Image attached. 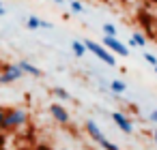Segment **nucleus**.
<instances>
[{
  "label": "nucleus",
  "mask_w": 157,
  "mask_h": 150,
  "mask_svg": "<svg viewBox=\"0 0 157 150\" xmlns=\"http://www.w3.org/2000/svg\"><path fill=\"white\" fill-rule=\"evenodd\" d=\"M28 122V114L22 107H7L5 109V131H15L22 129Z\"/></svg>",
  "instance_id": "obj_1"
},
{
  "label": "nucleus",
  "mask_w": 157,
  "mask_h": 150,
  "mask_svg": "<svg viewBox=\"0 0 157 150\" xmlns=\"http://www.w3.org/2000/svg\"><path fill=\"white\" fill-rule=\"evenodd\" d=\"M22 77H24V71L20 69V64L2 62V67H0V86H9Z\"/></svg>",
  "instance_id": "obj_2"
},
{
  "label": "nucleus",
  "mask_w": 157,
  "mask_h": 150,
  "mask_svg": "<svg viewBox=\"0 0 157 150\" xmlns=\"http://www.w3.org/2000/svg\"><path fill=\"white\" fill-rule=\"evenodd\" d=\"M84 45H86V49L90 52V54H95L101 62H105V64H110V67H116V58L110 54V49H105L101 43H97V41H90V39H86L84 41Z\"/></svg>",
  "instance_id": "obj_3"
},
{
  "label": "nucleus",
  "mask_w": 157,
  "mask_h": 150,
  "mask_svg": "<svg viewBox=\"0 0 157 150\" xmlns=\"http://www.w3.org/2000/svg\"><path fill=\"white\" fill-rule=\"evenodd\" d=\"M105 49H110V52H114V54H118V56H129V49L116 39V37H103V43H101Z\"/></svg>",
  "instance_id": "obj_4"
},
{
  "label": "nucleus",
  "mask_w": 157,
  "mask_h": 150,
  "mask_svg": "<svg viewBox=\"0 0 157 150\" xmlns=\"http://www.w3.org/2000/svg\"><path fill=\"white\" fill-rule=\"evenodd\" d=\"M110 118L114 120V124H116L125 135H131V133H133V122H131L123 112H112V116H110Z\"/></svg>",
  "instance_id": "obj_5"
},
{
  "label": "nucleus",
  "mask_w": 157,
  "mask_h": 150,
  "mask_svg": "<svg viewBox=\"0 0 157 150\" xmlns=\"http://www.w3.org/2000/svg\"><path fill=\"white\" fill-rule=\"evenodd\" d=\"M50 114H52V118H54L58 124H69V120H71V118H69V112H67L60 103H52V105H50Z\"/></svg>",
  "instance_id": "obj_6"
},
{
  "label": "nucleus",
  "mask_w": 157,
  "mask_h": 150,
  "mask_svg": "<svg viewBox=\"0 0 157 150\" xmlns=\"http://www.w3.org/2000/svg\"><path fill=\"white\" fill-rule=\"evenodd\" d=\"M86 133H88V135H90V139H95L99 146L105 141V135L101 133V129L97 126V122H95V120H86Z\"/></svg>",
  "instance_id": "obj_7"
},
{
  "label": "nucleus",
  "mask_w": 157,
  "mask_h": 150,
  "mask_svg": "<svg viewBox=\"0 0 157 150\" xmlns=\"http://www.w3.org/2000/svg\"><path fill=\"white\" fill-rule=\"evenodd\" d=\"M17 64H20V69L24 71V75H30V77H43V71H41L39 67L30 64L28 60H20Z\"/></svg>",
  "instance_id": "obj_8"
},
{
  "label": "nucleus",
  "mask_w": 157,
  "mask_h": 150,
  "mask_svg": "<svg viewBox=\"0 0 157 150\" xmlns=\"http://www.w3.org/2000/svg\"><path fill=\"white\" fill-rule=\"evenodd\" d=\"M108 88H110V92H114V94H123V92L127 90V84H125L123 79H112Z\"/></svg>",
  "instance_id": "obj_9"
},
{
  "label": "nucleus",
  "mask_w": 157,
  "mask_h": 150,
  "mask_svg": "<svg viewBox=\"0 0 157 150\" xmlns=\"http://www.w3.org/2000/svg\"><path fill=\"white\" fill-rule=\"evenodd\" d=\"M71 49H73V54L78 56V58H82L88 49H86V45H84V41H73L71 43Z\"/></svg>",
  "instance_id": "obj_10"
},
{
  "label": "nucleus",
  "mask_w": 157,
  "mask_h": 150,
  "mask_svg": "<svg viewBox=\"0 0 157 150\" xmlns=\"http://www.w3.org/2000/svg\"><path fill=\"white\" fill-rule=\"evenodd\" d=\"M129 45L144 47V45H146V39H144V35H142V32H133V35H131V41H129Z\"/></svg>",
  "instance_id": "obj_11"
},
{
  "label": "nucleus",
  "mask_w": 157,
  "mask_h": 150,
  "mask_svg": "<svg viewBox=\"0 0 157 150\" xmlns=\"http://www.w3.org/2000/svg\"><path fill=\"white\" fill-rule=\"evenodd\" d=\"M26 28H28V30H39V28H41V20H39L37 15H30V17L26 20Z\"/></svg>",
  "instance_id": "obj_12"
},
{
  "label": "nucleus",
  "mask_w": 157,
  "mask_h": 150,
  "mask_svg": "<svg viewBox=\"0 0 157 150\" xmlns=\"http://www.w3.org/2000/svg\"><path fill=\"white\" fill-rule=\"evenodd\" d=\"M52 92H54V97H58L60 101H71V94H69V92H67L65 88H58V86H56V88H54Z\"/></svg>",
  "instance_id": "obj_13"
},
{
  "label": "nucleus",
  "mask_w": 157,
  "mask_h": 150,
  "mask_svg": "<svg viewBox=\"0 0 157 150\" xmlns=\"http://www.w3.org/2000/svg\"><path fill=\"white\" fill-rule=\"evenodd\" d=\"M69 7H71V11H73V13H84V5L80 2V0H71Z\"/></svg>",
  "instance_id": "obj_14"
},
{
  "label": "nucleus",
  "mask_w": 157,
  "mask_h": 150,
  "mask_svg": "<svg viewBox=\"0 0 157 150\" xmlns=\"http://www.w3.org/2000/svg\"><path fill=\"white\" fill-rule=\"evenodd\" d=\"M103 35L105 37H116V26L114 24H103Z\"/></svg>",
  "instance_id": "obj_15"
},
{
  "label": "nucleus",
  "mask_w": 157,
  "mask_h": 150,
  "mask_svg": "<svg viewBox=\"0 0 157 150\" xmlns=\"http://www.w3.org/2000/svg\"><path fill=\"white\" fill-rule=\"evenodd\" d=\"M144 60H146L148 64H153V67H157V58H155L153 54H148V52H146V54H144Z\"/></svg>",
  "instance_id": "obj_16"
},
{
  "label": "nucleus",
  "mask_w": 157,
  "mask_h": 150,
  "mask_svg": "<svg viewBox=\"0 0 157 150\" xmlns=\"http://www.w3.org/2000/svg\"><path fill=\"white\" fill-rule=\"evenodd\" d=\"M5 133V109L0 112V135Z\"/></svg>",
  "instance_id": "obj_17"
},
{
  "label": "nucleus",
  "mask_w": 157,
  "mask_h": 150,
  "mask_svg": "<svg viewBox=\"0 0 157 150\" xmlns=\"http://www.w3.org/2000/svg\"><path fill=\"white\" fill-rule=\"evenodd\" d=\"M148 120L157 124V109H153V112H151V116H148Z\"/></svg>",
  "instance_id": "obj_18"
},
{
  "label": "nucleus",
  "mask_w": 157,
  "mask_h": 150,
  "mask_svg": "<svg viewBox=\"0 0 157 150\" xmlns=\"http://www.w3.org/2000/svg\"><path fill=\"white\" fill-rule=\"evenodd\" d=\"M41 28H48V30H50V28H52V24H50V22H43V20H41Z\"/></svg>",
  "instance_id": "obj_19"
},
{
  "label": "nucleus",
  "mask_w": 157,
  "mask_h": 150,
  "mask_svg": "<svg viewBox=\"0 0 157 150\" xmlns=\"http://www.w3.org/2000/svg\"><path fill=\"white\" fill-rule=\"evenodd\" d=\"M2 15H7V9L2 7V2H0V17H2Z\"/></svg>",
  "instance_id": "obj_20"
},
{
  "label": "nucleus",
  "mask_w": 157,
  "mask_h": 150,
  "mask_svg": "<svg viewBox=\"0 0 157 150\" xmlns=\"http://www.w3.org/2000/svg\"><path fill=\"white\" fill-rule=\"evenodd\" d=\"M54 2H56V5H65V0H54Z\"/></svg>",
  "instance_id": "obj_21"
},
{
  "label": "nucleus",
  "mask_w": 157,
  "mask_h": 150,
  "mask_svg": "<svg viewBox=\"0 0 157 150\" xmlns=\"http://www.w3.org/2000/svg\"><path fill=\"white\" fill-rule=\"evenodd\" d=\"M153 137H155V144H157V131H155V133H153Z\"/></svg>",
  "instance_id": "obj_22"
},
{
  "label": "nucleus",
  "mask_w": 157,
  "mask_h": 150,
  "mask_svg": "<svg viewBox=\"0 0 157 150\" xmlns=\"http://www.w3.org/2000/svg\"><path fill=\"white\" fill-rule=\"evenodd\" d=\"M153 71H155V73H157V67H153Z\"/></svg>",
  "instance_id": "obj_23"
},
{
  "label": "nucleus",
  "mask_w": 157,
  "mask_h": 150,
  "mask_svg": "<svg viewBox=\"0 0 157 150\" xmlns=\"http://www.w3.org/2000/svg\"><path fill=\"white\" fill-rule=\"evenodd\" d=\"M0 67H2V60H0Z\"/></svg>",
  "instance_id": "obj_24"
},
{
  "label": "nucleus",
  "mask_w": 157,
  "mask_h": 150,
  "mask_svg": "<svg viewBox=\"0 0 157 150\" xmlns=\"http://www.w3.org/2000/svg\"><path fill=\"white\" fill-rule=\"evenodd\" d=\"M2 109H5V107H0V112H2Z\"/></svg>",
  "instance_id": "obj_25"
},
{
  "label": "nucleus",
  "mask_w": 157,
  "mask_h": 150,
  "mask_svg": "<svg viewBox=\"0 0 157 150\" xmlns=\"http://www.w3.org/2000/svg\"><path fill=\"white\" fill-rule=\"evenodd\" d=\"M60 150H67V148H60Z\"/></svg>",
  "instance_id": "obj_26"
}]
</instances>
